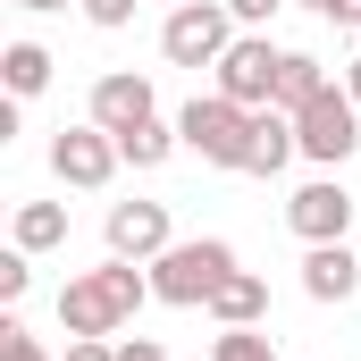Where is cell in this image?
<instances>
[{
	"instance_id": "7a4b0ae2",
	"label": "cell",
	"mask_w": 361,
	"mask_h": 361,
	"mask_svg": "<svg viewBox=\"0 0 361 361\" xmlns=\"http://www.w3.org/2000/svg\"><path fill=\"white\" fill-rule=\"evenodd\" d=\"M177 135L210 160V169H252V135H261V109H244V101H227V92H210V101H185Z\"/></svg>"
},
{
	"instance_id": "4316f807",
	"label": "cell",
	"mask_w": 361,
	"mask_h": 361,
	"mask_svg": "<svg viewBox=\"0 0 361 361\" xmlns=\"http://www.w3.org/2000/svg\"><path fill=\"white\" fill-rule=\"evenodd\" d=\"M302 8H319V17H336V0H302Z\"/></svg>"
},
{
	"instance_id": "52a82bcc",
	"label": "cell",
	"mask_w": 361,
	"mask_h": 361,
	"mask_svg": "<svg viewBox=\"0 0 361 361\" xmlns=\"http://www.w3.org/2000/svg\"><path fill=\"white\" fill-rule=\"evenodd\" d=\"M126 152H118V135L109 126H59V143H51V169H59V185H109V169H118Z\"/></svg>"
},
{
	"instance_id": "cb8c5ba5",
	"label": "cell",
	"mask_w": 361,
	"mask_h": 361,
	"mask_svg": "<svg viewBox=\"0 0 361 361\" xmlns=\"http://www.w3.org/2000/svg\"><path fill=\"white\" fill-rule=\"evenodd\" d=\"M118 361H169V353H160L152 336H135V345H118Z\"/></svg>"
},
{
	"instance_id": "6da1fadb",
	"label": "cell",
	"mask_w": 361,
	"mask_h": 361,
	"mask_svg": "<svg viewBox=\"0 0 361 361\" xmlns=\"http://www.w3.org/2000/svg\"><path fill=\"white\" fill-rule=\"evenodd\" d=\"M143 294H152V277L135 269V261L85 269V277L59 286V328H68V336H109V328H126V319L143 311Z\"/></svg>"
},
{
	"instance_id": "d6986e66",
	"label": "cell",
	"mask_w": 361,
	"mask_h": 361,
	"mask_svg": "<svg viewBox=\"0 0 361 361\" xmlns=\"http://www.w3.org/2000/svg\"><path fill=\"white\" fill-rule=\"evenodd\" d=\"M0 361H42V345H34L17 319H0Z\"/></svg>"
},
{
	"instance_id": "30bf717a",
	"label": "cell",
	"mask_w": 361,
	"mask_h": 361,
	"mask_svg": "<svg viewBox=\"0 0 361 361\" xmlns=\"http://www.w3.org/2000/svg\"><path fill=\"white\" fill-rule=\"evenodd\" d=\"M143 118H152V85H143V76H101V85H92V126L126 135V126H143Z\"/></svg>"
},
{
	"instance_id": "7c38bea8",
	"label": "cell",
	"mask_w": 361,
	"mask_h": 361,
	"mask_svg": "<svg viewBox=\"0 0 361 361\" xmlns=\"http://www.w3.org/2000/svg\"><path fill=\"white\" fill-rule=\"evenodd\" d=\"M294 152H302L294 118H286V109H261V135H252V169H244V177H277V169H286Z\"/></svg>"
},
{
	"instance_id": "9c48e42d",
	"label": "cell",
	"mask_w": 361,
	"mask_h": 361,
	"mask_svg": "<svg viewBox=\"0 0 361 361\" xmlns=\"http://www.w3.org/2000/svg\"><path fill=\"white\" fill-rule=\"evenodd\" d=\"M109 252L118 261H160L169 252V202H109Z\"/></svg>"
},
{
	"instance_id": "d4e9b609",
	"label": "cell",
	"mask_w": 361,
	"mask_h": 361,
	"mask_svg": "<svg viewBox=\"0 0 361 361\" xmlns=\"http://www.w3.org/2000/svg\"><path fill=\"white\" fill-rule=\"evenodd\" d=\"M336 25H361V0H336Z\"/></svg>"
},
{
	"instance_id": "8fae6325",
	"label": "cell",
	"mask_w": 361,
	"mask_h": 361,
	"mask_svg": "<svg viewBox=\"0 0 361 361\" xmlns=\"http://www.w3.org/2000/svg\"><path fill=\"white\" fill-rule=\"evenodd\" d=\"M353 286H361V261L345 244H311V261H302V294L311 302H353Z\"/></svg>"
},
{
	"instance_id": "f1b7e54d",
	"label": "cell",
	"mask_w": 361,
	"mask_h": 361,
	"mask_svg": "<svg viewBox=\"0 0 361 361\" xmlns=\"http://www.w3.org/2000/svg\"><path fill=\"white\" fill-rule=\"evenodd\" d=\"M177 8H185V0H177Z\"/></svg>"
},
{
	"instance_id": "ac0fdd59",
	"label": "cell",
	"mask_w": 361,
	"mask_h": 361,
	"mask_svg": "<svg viewBox=\"0 0 361 361\" xmlns=\"http://www.w3.org/2000/svg\"><path fill=\"white\" fill-rule=\"evenodd\" d=\"M210 361H277V353H269V336H261V328H227V336L210 345Z\"/></svg>"
},
{
	"instance_id": "4fadbf2b",
	"label": "cell",
	"mask_w": 361,
	"mask_h": 361,
	"mask_svg": "<svg viewBox=\"0 0 361 361\" xmlns=\"http://www.w3.org/2000/svg\"><path fill=\"white\" fill-rule=\"evenodd\" d=\"M210 311H219L227 328H252V319L269 311V286H261V277H252V269H235V277H227V286H219V294H210Z\"/></svg>"
},
{
	"instance_id": "5bb4252c",
	"label": "cell",
	"mask_w": 361,
	"mask_h": 361,
	"mask_svg": "<svg viewBox=\"0 0 361 361\" xmlns=\"http://www.w3.org/2000/svg\"><path fill=\"white\" fill-rule=\"evenodd\" d=\"M51 244H68V210L59 202H25L17 210V252H51Z\"/></svg>"
},
{
	"instance_id": "8992f818",
	"label": "cell",
	"mask_w": 361,
	"mask_h": 361,
	"mask_svg": "<svg viewBox=\"0 0 361 361\" xmlns=\"http://www.w3.org/2000/svg\"><path fill=\"white\" fill-rule=\"evenodd\" d=\"M277 68H286V51H269V42H227L219 92L244 101V109H277Z\"/></svg>"
},
{
	"instance_id": "603a6c76",
	"label": "cell",
	"mask_w": 361,
	"mask_h": 361,
	"mask_svg": "<svg viewBox=\"0 0 361 361\" xmlns=\"http://www.w3.org/2000/svg\"><path fill=\"white\" fill-rule=\"evenodd\" d=\"M227 8H235L244 25H269V17H277V8H286V0H227Z\"/></svg>"
},
{
	"instance_id": "ba28073f",
	"label": "cell",
	"mask_w": 361,
	"mask_h": 361,
	"mask_svg": "<svg viewBox=\"0 0 361 361\" xmlns=\"http://www.w3.org/2000/svg\"><path fill=\"white\" fill-rule=\"evenodd\" d=\"M286 227H294L302 244H345V227H353V193H345L336 177L302 185V193L286 202Z\"/></svg>"
},
{
	"instance_id": "2e32d148",
	"label": "cell",
	"mask_w": 361,
	"mask_h": 361,
	"mask_svg": "<svg viewBox=\"0 0 361 361\" xmlns=\"http://www.w3.org/2000/svg\"><path fill=\"white\" fill-rule=\"evenodd\" d=\"M328 92V76H319V59H302V51H286V68H277V109L294 118L302 101H319Z\"/></svg>"
},
{
	"instance_id": "277c9868",
	"label": "cell",
	"mask_w": 361,
	"mask_h": 361,
	"mask_svg": "<svg viewBox=\"0 0 361 361\" xmlns=\"http://www.w3.org/2000/svg\"><path fill=\"white\" fill-rule=\"evenodd\" d=\"M361 101L345 85H328L319 101H302L294 109V135H302V160H319V169H336V160H353V143H361V118H353Z\"/></svg>"
},
{
	"instance_id": "3957f363",
	"label": "cell",
	"mask_w": 361,
	"mask_h": 361,
	"mask_svg": "<svg viewBox=\"0 0 361 361\" xmlns=\"http://www.w3.org/2000/svg\"><path fill=\"white\" fill-rule=\"evenodd\" d=\"M227 277H235V252H227L219 235H193V244H169V252L152 261V294L193 311V302H210Z\"/></svg>"
},
{
	"instance_id": "7402d4cb",
	"label": "cell",
	"mask_w": 361,
	"mask_h": 361,
	"mask_svg": "<svg viewBox=\"0 0 361 361\" xmlns=\"http://www.w3.org/2000/svg\"><path fill=\"white\" fill-rule=\"evenodd\" d=\"M68 361H118L109 336H68Z\"/></svg>"
},
{
	"instance_id": "83f0119b",
	"label": "cell",
	"mask_w": 361,
	"mask_h": 361,
	"mask_svg": "<svg viewBox=\"0 0 361 361\" xmlns=\"http://www.w3.org/2000/svg\"><path fill=\"white\" fill-rule=\"evenodd\" d=\"M17 8H68V0H17Z\"/></svg>"
},
{
	"instance_id": "ffe728a7",
	"label": "cell",
	"mask_w": 361,
	"mask_h": 361,
	"mask_svg": "<svg viewBox=\"0 0 361 361\" xmlns=\"http://www.w3.org/2000/svg\"><path fill=\"white\" fill-rule=\"evenodd\" d=\"M76 8H85L92 25H126V17H135V0H76Z\"/></svg>"
},
{
	"instance_id": "484cf974",
	"label": "cell",
	"mask_w": 361,
	"mask_h": 361,
	"mask_svg": "<svg viewBox=\"0 0 361 361\" xmlns=\"http://www.w3.org/2000/svg\"><path fill=\"white\" fill-rule=\"evenodd\" d=\"M345 92H353V101H361V59H353V68H345Z\"/></svg>"
},
{
	"instance_id": "5b68a950",
	"label": "cell",
	"mask_w": 361,
	"mask_h": 361,
	"mask_svg": "<svg viewBox=\"0 0 361 361\" xmlns=\"http://www.w3.org/2000/svg\"><path fill=\"white\" fill-rule=\"evenodd\" d=\"M227 17H235L227 0H185L177 17L160 25V51H169L177 68H219V59H227V42H235V34H227Z\"/></svg>"
},
{
	"instance_id": "44dd1931",
	"label": "cell",
	"mask_w": 361,
	"mask_h": 361,
	"mask_svg": "<svg viewBox=\"0 0 361 361\" xmlns=\"http://www.w3.org/2000/svg\"><path fill=\"white\" fill-rule=\"evenodd\" d=\"M25 277H34V269H25V252H8V261H0V302H17V294H25Z\"/></svg>"
},
{
	"instance_id": "9a60e30c",
	"label": "cell",
	"mask_w": 361,
	"mask_h": 361,
	"mask_svg": "<svg viewBox=\"0 0 361 361\" xmlns=\"http://www.w3.org/2000/svg\"><path fill=\"white\" fill-rule=\"evenodd\" d=\"M0 76H8V92L25 101V92L51 85V51H42V42H8V51H0Z\"/></svg>"
},
{
	"instance_id": "e0dca14e",
	"label": "cell",
	"mask_w": 361,
	"mask_h": 361,
	"mask_svg": "<svg viewBox=\"0 0 361 361\" xmlns=\"http://www.w3.org/2000/svg\"><path fill=\"white\" fill-rule=\"evenodd\" d=\"M177 143H185V135H177V126H160V118H143V126H126V135H118V152H126L135 169H160Z\"/></svg>"
}]
</instances>
